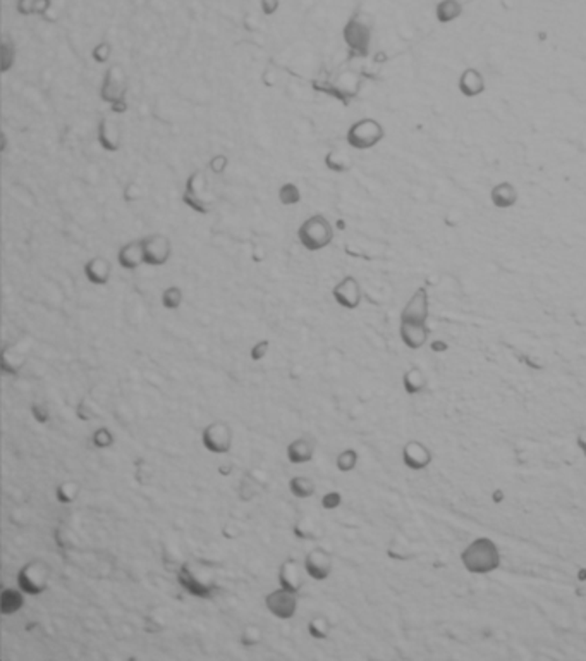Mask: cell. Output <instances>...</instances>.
Segmentation results:
<instances>
[{
    "mask_svg": "<svg viewBox=\"0 0 586 661\" xmlns=\"http://www.w3.org/2000/svg\"><path fill=\"white\" fill-rule=\"evenodd\" d=\"M499 546L488 538H478L466 546L461 553V563L466 572L473 575H487L500 567Z\"/></svg>",
    "mask_w": 586,
    "mask_h": 661,
    "instance_id": "cell-1",
    "label": "cell"
},
{
    "mask_svg": "<svg viewBox=\"0 0 586 661\" xmlns=\"http://www.w3.org/2000/svg\"><path fill=\"white\" fill-rule=\"evenodd\" d=\"M177 582L195 598H210L219 589L217 574L202 562H184L177 570Z\"/></svg>",
    "mask_w": 586,
    "mask_h": 661,
    "instance_id": "cell-2",
    "label": "cell"
},
{
    "mask_svg": "<svg viewBox=\"0 0 586 661\" xmlns=\"http://www.w3.org/2000/svg\"><path fill=\"white\" fill-rule=\"evenodd\" d=\"M298 239L308 252H320L334 239V228L321 214H313L298 228Z\"/></svg>",
    "mask_w": 586,
    "mask_h": 661,
    "instance_id": "cell-3",
    "label": "cell"
},
{
    "mask_svg": "<svg viewBox=\"0 0 586 661\" xmlns=\"http://www.w3.org/2000/svg\"><path fill=\"white\" fill-rule=\"evenodd\" d=\"M50 575L52 570L45 560H31L17 572V587L26 596H40L48 589Z\"/></svg>",
    "mask_w": 586,
    "mask_h": 661,
    "instance_id": "cell-4",
    "label": "cell"
},
{
    "mask_svg": "<svg viewBox=\"0 0 586 661\" xmlns=\"http://www.w3.org/2000/svg\"><path fill=\"white\" fill-rule=\"evenodd\" d=\"M342 38L353 55L366 57L371 45V24L361 14H353L342 28Z\"/></svg>",
    "mask_w": 586,
    "mask_h": 661,
    "instance_id": "cell-5",
    "label": "cell"
},
{
    "mask_svg": "<svg viewBox=\"0 0 586 661\" xmlns=\"http://www.w3.org/2000/svg\"><path fill=\"white\" fill-rule=\"evenodd\" d=\"M385 138V130L377 119L363 117L351 124L346 135V141L355 150H370Z\"/></svg>",
    "mask_w": 586,
    "mask_h": 661,
    "instance_id": "cell-6",
    "label": "cell"
},
{
    "mask_svg": "<svg viewBox=\"0 0 586 661\" xmlns=\"http://www.w3.org/2000/svg\"><path fill=\"white\" fill-rule=\"evenodd\" d=\"M232 441H234V432L231 425L224 420L210 422L202 432L203 448L213 455H226L231 452Z\"/></svg>",
    "mask_w": 586,
    "mask_h": 661,
    "instance_id": "cell-7",
    "label": "cell"
},
{
    "mask_svg": "<svg viewBox=\"0 0 586 661\" xmlns=\"http://www.w3.org/2000/svg\"><path fill=\"white\" fill-rule=\"evenodd\" d=\"M141 243L146 266L160 267L169 262L170 255H172V243H170L169 238L155 233L141 238Z\"/></svg>",
    "mask_w": 586,
    "mask_h": 661,
    "instance_id": "cell-8",
    "label": "cell"
},
{
    "mask_svg": "<svg viewBox=\"0 0 586 661\" xmlns=\"http://www.w3.org/2000/svg\"><path fill=\"white\" fill-rule=\"evenodd\" d=\"M265 606L278 620H289L298 610V592H291L282 587L275 589L265 596Z\"/></svg>",
    "mask_w": 586,
    "mask_h": 661,
    "instance_id": "cell-9",
    "label": "cell"
},
{
    "mask_svg": "<svg viewBox=\"0 0 586 661\" xmlns=\"http://www.w3.org/2000/svg\"><path fill=\"white\" fill-rule=\"evenodd\" d=\"M126 90L127 83L124 71L119 66H110V69H107L105 76H103L100 98L109 103V105H112L117 100L126 98Z\"/></svg>",
    "mask_w": 586,
    "mask_h": 661,
    "instance_id": "cell-10",
    "label": "cell"
},
{
    "mask_svg": "<svg viewBox=\"0 0 586 661\" xmlns=\"http://www.w3.org/2000/svg\"><path fill=\"white\" fill-rule=\"evenodd\" d=\"M402 463L413 472L418 470H427L434 462V453L428 448L425 443L418 441V439H411L402 446Z\"/></svg>",
    "mask_w": 586,
    "mask_h": 661,
    "instance_id": "cell-11",
    "label": "cell"
},
{
    "mask_svg": "<svg viewBox=\"0 0 586 661\" xmlns=\"http://www.w3.org/2000/svg\"><path fill=\"white\" fill-rule=\"evenodd\" d=\"M186 203L196 212L206 214L210 210V203L206 202V180L202 171H196L186 181V193L182 196Z\"/></svg>",
    "mask_w": 586,
    "mask_h": 661,
    "instance_id": "cell-12",
    "label": "cell"
},
{
    "mask_svg": "<svg viewBox=\"0 0 586 661\" xmlns=\"http://www.w3.org/2000/svg\"><path fill=\"white\" fill-rule=\"evenodd\" d=\"M428 316H430V302H428V293L425 288L416 289L413 293L401 312V323L409 324H427Z\"/></svg>",
    "mask_w": 586,
    "mask_h": 661,
    "instance_id": "cell-13",
    "label": "cell"
},
{
    "mask_svg": "<svg viewBox=\"0 0 586 661\" xmlns=\"http://www.w3.org/2000/svg\"><path fill=\"white\" fill-rule=\"evenodd\" d=\"M332 296L337 302L339 307L348 310L358 309L363 293H361V284L358 283L355 276H346L344 280L339 281L337 284L332 288Z\"/></svg>",
    "mask_w": 586,
    "mask_h": 661,
    "instance_id": "cell-14",
    "label": "cell"
},
{
    "mask_svg": "<svg viewBox=\"0 0 586 661\" xmlns=\"http://www.w3.org/2000/svg\"><path fill=\"white\" fill-rule=\"evenodd\" d=\"M332 565H334V560H332V555L323 548H315L305 556V562H303V567H305V572L313 578V581H327L332 574Z\"/></svg>",
    "mask_w": 586,
    "mask_h": 661,
    "instance_id": "cell-15",
    "label": "cell"
},
{
    "mask_svg": "<svg viewBox=\"0 0 586 661\" xmlns=\"http://www.w3.org/2000/svg\"><path fill=\"white\" fill-rule=\"evenodd\" d=\"M96 141L105 152H117L123 145L121 140V128L112 117H103L96 128Z\"/></svg>",
    "mask_w": 586,
    "mask_h": 661,
    "instance_id": "cell-16",
    "label": "cell"
},
{
    "mask_svg": "<svg viewBox=\"0 0 586 661\" xmlns=\"http://www.w3.org/2000/svg\"><path fill=\"white\" fill-rule=\"evenodd\" d=\"M269 482V475H267L263 470L260 469H253L249 472H246L242 475L241 482L238 486V495L242 501H251L253 498L260 495L263 491V488Z\"/></svg>",
    "mask_w": 586,
    "mask_h": 661,
    "instance_id": "cell-17",
    "label": "cell"
},
{
    "mask_svg": "<svg viewBox=\"0 0 586 661\" xmlns=\"http://www.w3.org/2000/svg\"><path fill=\"white\" fill-rule=\"evenodd\" d=\"M303 568L301 563L294 558H287L278 567V584L282 589L291 592H299L303 587Z\"/></svg>",
    "mask_w": 586,
    "mask_h": 661,
    "instance_id": "cell-18",
    "label": "cell"
},
{
    "mask_svg": "<svg viewBox=\"0 0 586 661\" xmlns=\"http://www.w3.org/2000/svg\"><path fill=\"white\" fill-rule=\"evenodd\" d=\"M457 88H459L463 96L474 98V96L483 94L487 85H485V78L480 71L474 69V67H466V69L461 73L459 80H457Z\"/></svg>",
    "mask_w": 586,
    "mask_h": 661,
    "instance_id": "cell-19",
    "label": "cell"
},
{
    "mask_svg": "<svg viewBox=\"0 0 586 661\" xmlns=\"http://www.w3.org/2000/svg\"><path fill=\"white\" fill-rule=\"evenodd\" d=\"M399 336H401V341L405 343L406 348L420 350L427 345L428 338H430V327L427 324L401 323Z\"/></svg>",
    "mask_w": 586,
    "mask_h": 661,
    "instance_id": "cell-20",
    "label": "cell"
},
{
    "mask_svg": "<svg viewBox=\"0 0 586 661\" xmlns=\"http://www.w3.org/2000/svg\"><path fill=\"white\" fill-rule=\"evenodd\" d=\"M117 262L123 269L134 271L139 266L145 264V252H143L141 239H133V241L126 243L117 252Z\"/></svg>",
    "mask_w": 586,
    "mask_h": 661,
    "instance_id": "cell-21",
    "label": "cell"
},
{
    "mask_svg": "<svg viewBox=\"0 0 586 661\" xmlns=\"http://www.w3.org/2000/svg\"><path fill=\"white\" fill-rule=\"evenodd\" d=\"M315 448L317 443L310 438H296L294 441H291L287 445V449H285V455H287V460L294 465H303V463H308L310 460L313 458L315 455Z\"/></svg>",
    "mask_w": 586,
    "mask_h": 661,
    "instance_id": "cell-22",
    "label": "cell"
},
{
    "mask_svg": "<svg viewBox=\"0 0 586 661\" xmlns=\"http://www.w3.org/2000/svg\"><path fill=\"white\" fill-rule=\"evenodd\" d=\"M85 277L95 286H103L110 281L112 266L105 257H91L83 267Z\"/></svg>",
    "mask_w": 586,
    "mask_h": 661,
    "instance_id": "cell-23",
    "label": "cell"
},
{
    "mask_svg": "<svg viewBox=\"0 0 586 661\" xmlns=\"http://www.w3.org/2000/svg\"><path fill=\"white\" fill-rule=\"evenodd\" d=\"M517 198V189L509 181H502L490 189V202L495 209H510L516 205Z\"/></svg>",
    "mask_w": 586,
    "mask_h": 661,
    "instance_id": "cell-24",
    "label": "cell"
},
{
    "mask_svg": "<svg viewBox=\"0 0 586 661\" xmlns=\"http://www.w3.org/2000/svg\"><path fill=\"white\" fill-rule=\"evenodd\" d=\"M0 366H2V370L6 374L16 376V374H19L21 370L24 369V366H26V357H24V353H21L19 350L7 346V348L2 350Z\"/></svg>",
    "mask_w": 586,
    "mask_h": 661,
    "instance_id": "cell-25",
    "label": "cell"
},
{
    "mask_svg": "<svg viewBox=\"0 0 586 661\" xmlns=\"http://www.w3.org/2000/svg\"><path fill=\"white\" fill-rule=\"evenodd\" d=\"M24 592L19 587H6L0 594V612L2 615H14L24 606Z\"/></svg>",
    "mask_w": 586,
    "mask_h": 661,
    "instance_id": "cell-26",
    "label": "cell"
},
{
    "mask_svg": "<svg viewBox=\"0 0 586 661\" xmlns=\"http://www.w3.org/2000/svg\"><path fill=\"white\" fill-rule=\"evenodd\" d=\"M427 386L428 379L420 367H411L409 370H406L405 376H402V388H405L407 395H421V393L427 389Z\"/></svg>",
    "mask_w": 586,
    "mask_h": 661,
    "instance_id": "cell-27",
    "label": "cell"
},
{
    "mask_svg": "<svg viewBox=\"0 0 586 661\" xmlns=\"http://www.w3.org/2000/svg\"><path fill=\"white\" fill-rule=\"evenodd\" d=\"M463 14V3L461 0H441V2L435 6V17H437L438 23L447 24L456 21L457 17H461Z\"/></svg>",
    "mask_w": 586,
    "mask_h": 661,
    "instance_id": "cell-28",
    "label": "cell"
},
{
    "mask_svg": "<svg viewBox=\"0 0 586 661\" xmlns=\"http://www.w3.org/2000/svg\"><path fill=\"white\" fill-rule=\"evenodd\" d=\"M289 491H291V495L296 496V498L306 499L315 495L317 486L315 482L310 477H306V475H294V477H291V481H289Z\"/></svg>",
    "mask_w": 586,
    "mask_h": 661,
    "instance_id": "cell-29",
    "label": "cell"
},
{
    "mask_svg": "<svg viewBox=\"0 0 586 661\" xmlns=\"http://www.w3.org/2000/svg\"><path fill=\"white\" fill-rule=\"evenodd\" d=\"M292 532L298 539H317L320 534V525L313 517L303 515L294 522Z\"/></svg>",
    "mask_w": 586,
    "mask_h": 661,
    "instance_id": "cell-30",
    "label": "cell"
},
{
    "mask_svg": "<svg viewBox=\"0 0 586 661\" xmlns=\"http://www.w3.org/2000/svg\"><path fill=\"white\" fill-rule=\"evenodd\" d=\"M81 491V486L78 484L76 481H64L59 482L55 488V498L57 501L62 503V505H71L78 499Z\"/></svg>",
    "mask_w": 586,
    "mask_h": 661,
    "instance_id": "cell-31",
    "label": "cell"
},
{
    "mask_svg": "<svg viewBox=\"0 0 586 661\" xmlns=\"http://www.w3.org/2000/svg\"><path fill=\"white\" fill-rule=\"evenodd\" d=\"M325 166L327 169L334 171V173H346V171L351 169L353 160L348 153L341 152V150H332L325 155Z\"/></svg>",
    "mask_w": 586,
    "mask_h": 661,
    "instance_id": "cell-32",
    "label": "cell"
},
{
    "mask_svg": "<svg viewBox=\"0 0 586 661\" xmlns=\"http://www.w3.org/2000/svg\"><path fill=\"white\" fill-rule=\"evenodd\" d=\"M335 87L339 88V94L353 98L359 90V78L356 76L355 73H351V71H346L344 74H341V76L337 78Z\"/></svg>",
    "mask_w": 586,
    "mask_h": 661,
    "instance_id": "cell-33",
    "label": "cell"
},
{
    "mask_svg": "<svg viewBox=\"0 0 586 661\" xmlns=\"http://www.w3.org/2000/svg\"><path fill=\"white\" fill-rule=\"evenodd\" d=\"M308 634L312 635L313 639H317V641L327 639L328 634H330V621H328V618L323 617V615L313 617L312 620L308 621Z\"/></svg>",
    "mask_w": 586,
    "mask_h": 661,
    "instance_id": "cell-34",
    "label": "cell"
},
{
    "mask_svg": "<svg viewBox=\"0 0 586 661\" xmlns=\"http://www.w3.org/2000/svg\"><path fill=\"white\" fill-rule=\"evenodd\" d=\"M358 452L353 448H348L339 453L337 458H335V467H337L339 472H353V470L356 469V465H358Z\"/></svg>",
    "mask_w": 586,
    "mask_h": 661,
    "instance_id": "cell-35",
    "label": "cell"
},
{
    "mask_svg": "<svg viewBox=\"0 0 586 661\" xmlns=\"http://www.w3.org/2000/svg\"><path fill=\"white\" fill-rule=\"evenodd\" d=\"M301 189L296 187L294 183H284L278 188V202L285 207L298 205L301 202Z\"/></svg>",
    "mask_w": 586,
    "mask_h": 661,
    "instance_id": "cell-36",
    "label": "cell"
},
{
    "mask_svg": "<svg viewBox=\"0 0 586 661\" xmlns=\"http://www.w3.org/2000/svg\"><path fill=\"white\" fill-rule=\"evenodd\" d=\"M239 641H241V644L245 646V648H256V646L262 644L263 630L255 624L246 625L241 630V639H239Z\"/></svg>",
    "mask_w": 586,
    "mask_h": 661,
    "instance_id": "cell-37",
    "label": "cell"
},
{
    "mask_svg": "<svg viewBox=\"0 0 586 661\" xmlns=\"http://www.w3.org/2000/svg\"><path fill=\"white\" fill-rule=\"evenodd\" d=\"M182 303V289L179 286H169L162 293V307L167 310L179 309Z\"/></svg>",
    "mask_w": 586,
    "mask_h": 661,
    "instance_id": "cell-38",
    "label": "cell"
},
{
    "mask_svg": "<svg viewBox=\"0 0 586 661\" xmlns=\"http://www.w3.org/2000/svg\"><path fill=\"white\" fill-rule=\"evenodd\" d=\"M91 443L95 448L105 449L114 445V434L110 432L109 427H98L91 436Z\"/></svg>",
    "mask_w": 586,
    "mask_h": 661,
    "instance_id": "cell-39",
    "label": "cell"
},
{
    "mask_svg": "<svg viewBox=\"0 0 586 661\" xmlns=\"http://www.w3.org/2000/svg\"><path fill=\"white\" fill-rule=\"evenodd\" d=\"M31 415L38 424H46L50 420V409L45 402L31 403Z\"/></svg>",
    "mask_w": 586,
    "mask_h": 661,
    "instance_id": "cell-40",
    "label": "cell"
},
{
    "mask_svg": "<svg viewBox=\"0 0 586 661\" xmlns=\"http://www.w3.org/2000/svg\"><path fill=\"white\" fill-rule=\"evenodd\" d=\"M76 415L80 420H85V422H90L96 417V410L95 406L91 405L88 400H81L76 406Z\"/></svg>",
    "mask_w": 586,
    "mask_h": 661,
    "instance_id": "cell-41",
    "label": "cell"
},
{
    "mask_svg": "<svg viewBox=\"0 0 586 661\" xmlns=\"http://www.w3.org/2000/svg\"><path fill=\"white\" fill-rule=\"evenodd\" d=\"M110 52H112V47H110L109 42H100V44L91 50V57L96 64H105L107 60L110 59Z\"/></svg>",
    "mask_w": 586,
    "mask_h": 661,
    "instance_id": "cell-42",
    "label": "cell"
},
{
    "mask_svg": "<svg viewBox=\"0 0 586 661\" xmlns=\"http://www.w3.org/2000/svg\"><path fill=\"white\" fill-rule=\"evenodd\" d=\"M342 503V496L339 491H328L321 496V506L325 510H335L339 508Z\"/></svg>",
    "mask_w": 586,
    "mask_h": 661,
    "instance_id": "cell-43",
    "label": "cell"
},
{
    "mask_svg": "<svg viewBox=\"0 0 586 661\" xmlns=\"http://www.w3.org/2000/svg\"><path fill=\"white\" fill-rule=\"evenodd\" d=\"M16 49H14L12 44H9V40H6L2 44V71H9L10 66L14 64V59H16Z\"/></svg>",
    "mask_w": 586,
    "mask_h": 661,
    "instance_id": "cell-44",
    "label": "cell"
},
{
    "mask_svg": "<svg viewBox=\"0 0 586 661\" xmlns=\"http://www.w3.org/2000/svg\"><path fill=\"white\" fill-rule=\"evenodd\" d=\"M269 348H270L269 339H263V341L255 343V345H253V348H251V352H249V355H251V360L258 362V360L265 359L267 353H269Z\"/></svg>",
    "mask_w": 586,
    "mask_h": 661,
    "instance_id": "cell-45",
    "label": "cell"
},
{
    "mask_svg": "<svg viewBox=\"0 0 586 661\" xmlns=\"http://www.w3.org/2000/svg\"><path fill=\"white\" fill-rule=\"evenodd\" d=\"M241 534H242V529L236 520H229L222 525V535L226 539H236Z\"/></svg>",
    "mask_w": 586,
    "mask_h": 661,
    "instance_id": "cell-46",
    "label": "cell"
},
{
    "mask_svg": "<svg viewBox=\"0 0 586 661\" xmlns=\"http://www.w3.org/2000/svg\"><path fill=\"white\" fill-rule=\"evenodd\" d=\"M208 167H210V171H212V173H215V174L224 173V171H226V167H227V157L220 155V153H219V155H215L212 160H210Z\"/></svg>",
    "mask_w": 586,
    "mask_h": 661,
    "instance_id": "cell-47",
    "label": "cell"
},
{
    "mask_svg": "<svg viewBox=\"0 0 586 661\" xmlns=\"http://www.w3.org/2000/svg\"><path fill=\"white\" fill-rule=\"evenodd\" d=\"M16 9L21 16H31L35 14V0H17Z\"/></svg>",
    "mask_w": 586,
    "mask_h": 661,
    "instance_id": "cell-48",
    "label": "cell"
},
{
    "mask_svg": "<svg viewBox=\"0 0 586 661\" xmlns=\"http://www.w3.org/2000/svg\"><path fill=\"white\" fill-rule=\"evenodd\" d=\"M278 3H281V0H260V9L265 16H272L278 10Z\"/></svg>",
    "mask_w": 586,
    "mask_h": 661,
    "instance_id": "cell-49",
    "label": "cell"
},
{
    "mask_svg": "<svg viewBox=\"0 0 586 661\" xmlns=\"http://www.w3.org/2000/svg\"><path fill=\"white\" fill-rule=\"evenodd\" d=\"M110 109H112L114 112H117V114H123V112H126V110H127V103H126V98H121V100H117V102H114L112 105H110Z\"/></svg>",
    "mask_w": 586,
    "mask_h": 661,
    "instance_id": "cell-50",
    "label": "cell"
},
{
    "mask_svg": "<svg viewBox=\"0 0 586 661\" xmlns=\"http://www.w3.org/2000/svg\"><path fill=\"white\" fill-rule=\"evenodd\" d=\"M576 443H578V448L581 449V453H583L585 458H586V429L580 431V434H578V438H576Z\"/></svg>",
    "mask_w": 586,
    "mask_h": 661,
    "instance_id": "cell-51",
    "label": "cell"
},
{
    "mask_svg": "<svg viewBox=\"0 0 586 661\" xmlns=\"http://www.w3.org/2000/svg\"><path fill=\"white\" fill-rule=\"evenodd\" d=\"M229 467H231V465H220V467H219V472L222 474V475H227L229 472H231V470H229Z\"/></svg>",
    "mask_w": 586,
    "mask_h": 661,
    "instance_id": "cell-52",
    "label": "cell"
}]
</instances>
